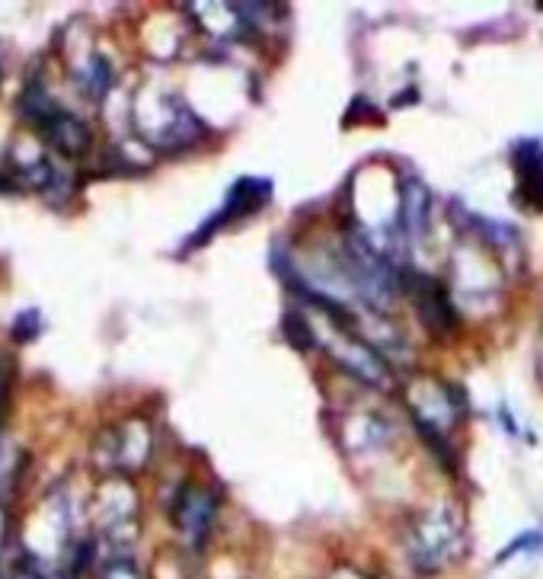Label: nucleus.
I'll use <instances>...</instances> for the list:
<instances>
[{
    "label": "nucleus",
    "instance_id": "1",
    "mask_svg": "<svg viewBox=\"0 0 543 579\" xmlns=\"http://www.w3.org/2000/svg\"><path fill=\"white\" fill-rule=\"evenodd\" d=\"M464 519L451 503H438L409 522L403 535V554L416 573L448 570L464 557Z\"/></svg>",
    "mask_w": 543,
    "mask_h": 579
},
{
    "label": "nucleus",
    "instance_id": "2",
    "mask_svg": "<svg viewBox=\"0 0 543 579\" xmlns=\"http://www.w3.org/2000/svg\"><path fill=\"white\" fill-rule=\"evenodd\" d=\"M342 272L349 285L358 292V298L368 304L374 311H384L390 308L393 301L400 295V279H397V269L390 266L387 256L377 250L368 237L361 234H349L345 240V250H342Z\"/></svg>",
    "mask_w": 543,
    "mask_h": 579
},
{
    "label": "nucleus",
    "instance_id": "3",
    "mask_svg": "<svg viewBox=\"0 0 543 579\" xmlns=\"http://www.w3.org/2000/svg\"><path fill=\"white\" fill-rule=\"evenodd\" d=\"M272 199V183L269 180H259V176H243L227 192V202L221 212L211 215V221H205V228L189 240V247H205V240H211L218 234V228H224L227 221H237V218H246L259 212V208H266Z\"/></svg>",
    "mask_w": 543,
    "mask_h": 579
},
{
    "label": "nucleus",
    "instance_id": "4",
    "mask_svg": "<svg viewBox=\"0 0 543 579\" xmlns=\"http://www.w3.org/2000/svg\"><path fill=\"white\" fill-rule=\"evenodd\" d=\"M215 519H218V500L208 487L186 484L183 490L176 493L173 522H176L179 532L195 544V548L205 544V538L211 535V528H215Z\"/></svg>",
    "mask_w": 543,
    "mask_h": 579
},
{
    "label": "nucleus",
    "instance_id": "5",
    "mask_svg": "<svg viewBox=\"0 0 543 579\" xmlns=\"http://www.w3.org/2000/svg\"><path fill=\"white\" fill-rule=\"evenodd\" d=\"M409 292H413V304L419 311L422 327L432 336H444L457 327V311L441 282H435L432 276H422V272H413L409 276Z\"/></svg>",
    "mask_w": 543,
    "mask_h": 579
},
{
    "label": "nucleus",
    "instance_id": "6",
    "mask_svg": "<svg viewBox=\"0 0 543 579\" xmlns=\"http://www.w3.org/2000/svg\"><path fill=\"white\" fill-rule=\"evenodd\" d=\"M333 359L339 368H345V372L355 375L358 381L371 384V388H384L390 381L384 359L377 356L368 343H361L352 330H339V346L333 349Z\"/></svg>",
    "mask_w": 543,
    "mask_h": 579
},
{
    "label": "nucleus",
    "instance_id": "7",
    "mask_svg": "<svg viewBox=\"0 0 543 579\" xmlns=\"http://www.w3.org/2000/svg\"><path fill=\"white\" fill-rule=\"evenodd\" d=\"M512 164L518 173V196L534 208H543V144L537 138L515 141Z\"/></svg>",
    "mask_w": 543,
    "mask_h": 579
},
{
    "label": "nucleus",
    "instance_id": "8",
    "mask_svg": "<svg viewBox=\"0 0 543 579\" xmlns=\"http://www.w3.org/2000/svg\"><path fill=\"white\" fill-rule=\"evenodd\" d=\"M39 125L42 132L48 135V141L55 144L58 151L64 154H84L90 148V128L80 122L71 112H61V109H52V106H39Z\"/></svg>",
    "mask_w": 543,
    "mask_h": 579
},
{
    "label": "nucleus",
    "instance_id": "9",
    "mask_svg": "<svg viewBox=\"0 0 543 579\" xmlns=\"http://www.w3.org/2000/svg\"><path fill=\"white\" fill-rule=\"evenodd\" d=\"M400 218L403 228L413 240H422L432 228V192L425 189L422 180H403L400 186Z\"/></svg>",
    "mask_w": 543,
    "mask_h": 579
},
{
    "label": "nucleus",
    "instance_id": "10",
    "mask_svg": "<svg viewBox=\"0 0 543 579\" xmlns=\"http://www.w3.org/2000/svg\"><path fill=\"white\" fill-rule=\"evenodd\" d=\"M282 333H285V340L294 346V349H317V333L314 327H310V320H304L301 311H285L282 317Z\"/></svg>",
    "mask_w": 543,
    "mask_h": 579
},
{
    "label": "nucleus",
    "instance_id": "11",
    "mask_svg": "<svg viewBox=\"0 0 543 579\" xmlns=\"http://www.w3.org/2000/svg\"><path fill=\"white\" fill-rule=\"evenodd\" d=\"M39 330H42V314L39 311H23L20 317L13 320L10 336H13V343H32L39 336Z\"/></svg>",
    "mask_w": 543,
    "mask_h": 579
},
{
    "label": "nucleus",
    "instance_id": "12",
    "mask_svg": "<svg viewBox=\"0 0 543 579\" xmlns=\"http://www.w3.org/2000/svg\"><path fill=\"white\" fill-rule=\"evenodd\" d=\"M543 551V532H524L512 544H505V551L499 554V564H505L508 557H521V554H537Z\"/></svg>",
    "mask_w": 543,
    "mask_h": 579
},
{
    "label": "nucleus",
    "instance_id": "13",
    "mask_svg": "<svg viewBox=\"0 0 543 579\" xmlns=\"http://www.w3.org/2000/svg\"><path fill=\"white\" fill-rule=\"evenodd\" d=\"M109 80H112V77H109V64H106L103 58H96V61L90 64V71H87V84H84V87H87L90 96H96V100H100V96L109 90Z\"/></svg>",
    "mask_w": 543,
    "mask_h": 579
},
{
    "label": "nucleus",
    "instance_id": "14",
    "mask_svg": "<svg viewBox=\"0 0 543 579\" xmlns=\"http://www.w3.org/2000/svg\"><path fill=\"white\" fill-rule=\"evenodd\" d=\"M100 579H144V576H141V570H138L135 560H128V557H115L112 564L103 570V576H100Z\"/></svg>",
    "mask_w": 543,
    "mask_h": 579
}]
</instances>
